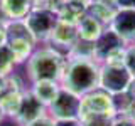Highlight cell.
Masks as SVG:
<instances>
[{
	"label": "cell",
	"mask_w": 135,
	"mask_h": 126,
	"mask_svg": "<svg viewBox=\"0 0 135 126\" xmlns=\"http://www.w3.org/2000/svg\"><path fill=\"white\" fill-rule=\"evenodd\" d=\"M128 92H130V96L135 99V77H133V81H132V84H130V89H128Z\"/></svg>",
	"instance_id": "d4e9b609"
},
{
	"label": "cell",
	"mask_w": 135,
	"mask_h": 126,
	"mask_svg": "<svg viewBox=\"0 0 135 126\" xmlns=\"http://www.w3.org/2000/svg\"><path fill=\"white\" fill-rule=\"evenodd\" d=\"M125 52H127V45L112 49L101 59V66H125Z\"/></svg>",
	"instance_id": "e0dca14e"
},
{
	"label": "cell",
	"mask_w": 135,
	"mask_h": 126,
	"mask_svg": "<svg viewBox=\"0 0 135 126\" xmlns=\"http://www.w3.org/2000/svg\"><path fill=\"white\" fill-rule=\"evenodd\" d=\"M132 81L133 76L125 66H101L100 69V89L112 96L127 92Z\"/></svg>",
	"instance_id": "5b68a950"
},
{
	"label": "cell",
	"mask_w": 135,
	"mask_h": 126,
	"mask_svg": "<svg viewBox=\"0 0 135 126\" xmlns=\"http://www.w3.org/2000/svg\"><path fill=\"white\" fill-rule=\"evenodd\" d=\"M66 66V54L54 49L52 45L44 44L37 45L27 62L24 64L25 74L29 81H57L61 79L62 71Z\"/></svg>",
	"instance_id": "7a4b0ae2"
},
{
	"label": "cell",
	"mask_w": 135,
	"mask_h": 126,
	"mask_svg": "<svg viewBox=\"0 0 135 126\" xmlns=\"http://www.w3.org/2000/svg\"><path fill=\"white\" fill-rule=\"evenodd\" d=\"M128 116H130V118H132V119L135 121V108L132 109V113H130V114H128Z\"/></svg>",
	"instance_id": "4316f807"
},
{
	"label": "cell",
	"mask_w": 135,
	"mask_h": 126,
	"mask_svg": "<svg viewBox=\"0 0 135 126\" xmlns=\"http://www.w3.org/2000/svg\"><path fill=\"white\" fill-rule=\"evenodd\" d=\"M10 20H8V17L5 15V12H3V8H2V5H0V24H3V25H7Z\"/></svg>",
	"instance_id": "cb8c5ba5"
},
{
	"label": "cell",
	"mask_w": 135,
	"mask_h": 126,
	"mask_svg": "<svg viewBox=\"0 0 135 126\" xmlns=\"http://www.w3.org/2000/svg\"><path fill=\"white\" fill-rule=\"evenodd\" d=\"M29 91L34 94V98L37 101H41L47 108L56 99L57 92L61 91V84L57 81H36V82H31Z\"/></svg>",
	"instance_id": "7c38bea8"
},
{
	"label": "cell",
	"mask_w": 135,
	"mask_h": 126,
	"mask_svg": "<svg viewBox=\"0 0 135 126\" xmlns=\"http://www.w3.org/2000/svg\"><path fill=\"white\" fill-rule=\"evenodd\" d=\"M56 126H81L79 119H56Z\"/></svg>",
	"instance_id": "44dd1931"
},
{
	"label": "cell",
	"mask_w": 135,
	"mask_h": 126,
	"mask_svg": "<svg viewBox=\"0 0 135 126\" xmlns=\"http://www.w3.org/2000/svg\"><path fill=\"white\" fill-rule=\"evenodd\" d=\"M27 126H56V119H54V118H51L49 114H46V116L39 118V119L32 121V123L27 124Z\"/></svg>",
	"instance_id": "ffe728a7"
},
{
	"label": "cell",
	"mask_w": 135,
	"mask_h": 126,
	"mask_svg": "<svg viewBox=\"0 0 135 126\" xmlns=\"http://www.w3.org/2000/svg\"><path fill=\"white\" fill-rule=\"evenodd\" d=\"M133 44H135V42H133Z\"/></svg>",
	"instance_id": "83f0119b"
},
{
	"label": "cell",
	"mask_w": 135,
	"mask_h": 126,
	"mask_svg": "<svg viewBox=\"0 0 135 126\" xmlns=\"http://www.w3.org/2000/svg\"><path fill=\"white\" fill-rule=\"evenodd\" d=\"M5 119V114H3V111H2V108H0V123Z\"/></svg>",
	"instance_id": "484cf974"
},
{
	"label": "cell",
	"mask_w": 135,
	"mask_h": 126,
	"mask_svg": "<svg viewBox=\"0 0 135 126\" xmlns=\"http://www.w3.org/2000/svg\"><path fill=\"white\" fill-rule=\"evenodd\" d=\"M0 5L8 20H24L34 8V2L32 0H0Z\"/></svg>",
	"instance_id": "4fadbf2b"
},
{
	"label": "cell",
	"mask_w": 135,
	"mask_h": 126,
	"mask_svg": "<svg viewBox=\"0 0 135 126\" xmlns=\"http://www.w3.org/2000/svg\"><path fill=\"white\" fill-rule=\"evenodd\" d=\"M15 61L12 56L10 49L7 47V44L3 47H0V77H8V76L14 74L15 69Z\"/></svg>",
	"instance_id": "2e32d148"
},
{
	"label": "cell",
	"mask_w": 135,
	"mask_h": 126,
	"mask_svg": "<svg viewBox=\"0 0 135 126\" xmlns=\"http://www.w3.org/2000/svg\"><path fill=\"white\" fill-rule=\"evenodd\" d=\"M47 114V108L37 101L34 98V94L29 89H25L24 92V98H22V104H20V109L17 113V116L14 118V121L19 126H27L31 124L32 121L39 119V118Z\"/></svg>",
	"instance_id": "9c48e42d"
},
{
	"label": "cell",
	"mask_w": 135,
	"mask_h": 126,
	"mask_svg": "<svg viewBox=\"0 0 135 126\" xmlns=\"http://www.w3.org/2000/svg\"><path fill=\"white\" fill-rule=\"evenodd\" d=\"M113 32L125 42L127 45L135 42V8L120 7L117 15L113 17L112 24L108 25Z\"/></svg>",
	"instance_id": "52a82bcc"
},
{
	"label": "cell",
	"mask_w": 135,
	"mask_h": 126,
	"mask_svg": "<svg viewBox=\"0 0 135 126\" xmlns=\"http://www.w3.org/2000/svg\"><path fill=\"white\" fill-rule=\"evenodd\" d=\"M83 116H108V118H117L115 111V103L113 96L105 92L103 89H95L88 94L81 96V104H79V114L78 118Z\"/></svg>",
	"instance_id": "277c9868"
},
{
	"label": "cell",
	"mask_w": 135,
	"mask_h": 126,
	"mask_svg": "<svg viewBox=\"0 0 135 126\" xmlns=\"http://www.w3.org/2000/svg\"><path fill=\"white\" fill-rule=\"evenodd\" d=\"M125 67L128 69V72L135 77V44L127 45V52H125Z\"/></svg>",
	"instance_id": "ac0fdd59"
},
{
	"label": "cell",
	"mask_w": 135,
	"mask_h": 126,
	"mask_svg": "<svg viewBox=\"0 0 135 126\" xmlns=\"http://www.w3.org/2000/svg\"><path fill=\"white\" fill-rule=\"evenodd\" d=\"M95 45H96V57H98V62L101 64V59L107 56L112 49L120 47V45H127V44L112 30V29L107 27V29H105V32L101 34V37L95 42Z\"/></svg>",
	"instance_id": "5bb4252c"
},
{
	"label": "cell",
	"mask_w": 135,
	"mask_h": 126,
	"mask_svg": "<svg viewBox=\"0 0 135 126\" xmlns=\"http://www.w3.org/2000/svg\"><path fill=\"white\" fill-rule=\"evenodd\" d=\"M79 104H81L79 96L61 87L56 99L47 106V114L54 119H78Z\"/></svg>",
	"instance_id": "8992f818"
},
{
	"label": "cell",
	"mask_w": 135,
	"mask_h": 126,
	"mask_svg": "<svg viewBox=\"0 0 135 126\" xmlns=\"http://www.w3.org/2000/svg\"><path fill=\"white\" fill-rule=\"evenodd\" d=\"M118 7H132L135 8V0H115Z\"/></svg>",
	"instance_id": "603a6c76"
},
{
	"label": "cell",
	"mask_w": 135,
	"mask_h": 126,
	"mask_svg": "<svg viewBox=\"0 0 135 126\" xmlns=\"http://www.w3.org/2000/svg\"><path fill=\"white\" fill-rule=\"evenodd\" d=\"M118 8L120 7L117 5L115 0H91V3L88 5V14L98 19L105 27H108L113 17L117 15Z\"/></svg>",
	"instance_id": "30bf717a"
},
{
	"label": "cell",
	"mask_w": 135,
	"mask_h": 126,
	"mask_svg": "<svg viewBox=\"0 0 135 126\" xmlns=\"http://www.w3.org/2000/svg\"><path fill=\"white\" fill-rule=\"evenodd\" d=\"M66 56L68 57H79V59H93V61H98L95 42H86V40H81V39H78V42L68 50Z\"/></svg>",
	"instance_id": "9a60e30c"
},
{
	"label": "cell",
	"mask_w": 135,
	"mask_h": 126,
	"mask_svg": "<svg viewBox=\"0 0 135 126\" xmlns=\"http://www.w3.org/2000/svg\"><path fill=\"white\" fill-rule=\"evenodd\" d=\"M112 126H135V121L128 114H120L112 121Z\"/></svg>",
	"instance_id": "d6986e66"
},
{
	"label": "cell",
	"mask_w": 135,
	"mask_h": 126,
	"mask_svg": "<svg viewBox=\"0 0 135 126\" xmlns=\"http://www.w3.org/2000/svg\"><path fill=\"white\" fill-rule=\"evenodd\" d=\"M8 40V34H7V25L0 24V47H3V45L7 44Z\"/></svg>",
	"instance_id": "7402d4cb"
},
{
	"label": "cell",
	"mask_w": 135,
	"mask_h": 126,
	"mask_svg": "<svg viewBox=\"0 0 135 126\" xmlns=\"http://www.w3.org/2000/svg\"><path fill=\"white\" fill-rule=\"evenodd\" d=\"M78 27L74 24H69V22H64V20H57L56 27H54L52 34H51L49 40L46 44L52 45L54 49L61 50L62 54H68L73 45L78 42Z\"/></svg>",
	"instance_id": "ba28073f"
},
{
	"label": "cell",
	"mask_w": 135,
	"mask_h": 126,
	"mask_svg": "<svg viewBox=\"0 0 135 126\" xmlns=\"http://www.w3.org/2000/svg\"><path fill=\"white\" fill-rule=\"evenodd\" d=\"M100 69L101 64L98 61L66 56V66L59 84L62 89H68L81 98L100 87Z\"/></svg>",
	"instance_id": "6da1fadb"
},
{
	"label": "cell",
	"mask_w": 135,
	"mask_h": 126,
	"mask_svg": "<svg viewBox=\"0 0 135 126\" xmlns=\"http://www.w3.org/2000/svg\"><path fill=\"white\" fill-rule=\"evenodd\" d=\"M76 27H78V37L81 40H86V42H96L101 37V34L105 32V29H107L98 19H95L90 14L84 15L76 24Z\"/></svg>",
	"instance_id": "8fae6325"
},
{
	"label": "cell",
	"mask_w": 135,
	"mask_h": 126,
	"mask_svg": "<svg viewBox=\"0 0 135 126\" xmlns=\"http://www.w3.org/2000/svg\"><path fill=\"white\" fill-rule=\"evenodd\" d=\"M57 20L59 17L56 10L49 7H34L31 14L24 19V22L27 24L29 30L37 44H46L56 27Z\"/></svg>",
	"instance_id": "3957f363"
}]
</instances>
